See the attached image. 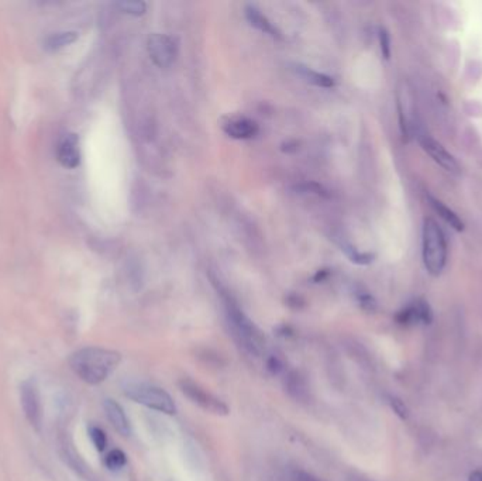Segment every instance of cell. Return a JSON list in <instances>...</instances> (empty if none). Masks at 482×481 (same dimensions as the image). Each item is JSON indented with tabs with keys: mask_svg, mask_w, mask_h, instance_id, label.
<instances>
[{
	"mask_svg": "<svg viewBox=\"0 0 482 481\" xmlns=\"http://www.w3.org/2000/svg\"><path fill=\"white\" fill-rule=\"evenodd\" d=\"M431 320H433V312H431L429 303L423 299H418L396 315V322L403 326L415 325L419 322L429 325Z\"/></svg>",
	"mask_w": 482,
	"mask_h": 481,
	"instance_id": "9c48e42d",
	"label": "cell"
},
{
	"mask_svg": "<svg viewBox=\"0 0 482 481\" xmlns=\"http://www.w3.org/2000/svg\"><path fill=\"white\" fill-rule=\"evenodd\" d=\"M20 399H21V407L24 411L25 418L34 426L40 427L41 419H43V412H41V401H40V392L37 388V384L33 379H27L24 382L20 387Z\"/></svg>",
	"mask_w": 482,
	"mask_h": 481,
	"instance_id": "ba28073f",
	"label": "cell"
},
{
	"mask_svg": "<svg viewBox=\"0 0 482 481\" xmlns=\"http://www.w3.org/2000/svg\"><path fill=\"white\" fill-rule=\"evenodd\" d=\"M291 481H320L319 478L313 477L312 474L302 471V470H295L291 476Z\"/></svg>",
	"mask_w": 482,
	"mask_h": 481,
	"instance_id": "cb8c5ba5",
	"label": "cell"
},
{
	"mask_svg": "<svg viewBox=\"0 0 482 481\" xmlns=\"http://www.w3.org/2000/svg\"><path fill=\"white\" fill-rule=\"evenodd\" d=\"M379 44H381V51H383L384 58L389 60V57H391V38H389V34L385 29L379 30Z\"/></svg>",
	"mask_w": 482,
	"mask_h": 481,
	"instance_id": "7402d4cb",
	"label": "cell"
},
{
	"mask_svg": "<svg viewBox=\"0 0 482 481\" xmlns=\"http://www.w3.org/2000/svg\"><path fill=\"white\" fill-rule=\"evenodd\" d=\"M468 481H482V471L481 470H475L470 474V480Z\"/></svg>",
	"mask_w": 482,
	"mask_h": 481,
	"instance_id": "484cf974",
	"label": "cell"
},
{
	"mask_svg": "<svg viewBox=\"0 0 482 481\" xmlns=\"http://www.w3.org/2000/svg\"><path fill=\"white\" fill-rule=\"evenodd\" d=\"M76 38H78V34L73 32H64V33H57V34H51L47 40H45V47L48 49H60L65 45L72 44Z\"/></svg>",
	"mask_w": 482,
	"mask_h": 481,
	"instance_id": "e0dca14e",
	"label": "cell"
},
{
	"mask_svg": "<svg viewBox=\"0 0 482 481\" xmlns=\"http://www.w3.org/2000/svg\"><path fill=\"white\" fill-rule=\"evenodd\" d=\"M391 407H392V410L395 411V414H396L400 419H408V417H409V410H408V407H406L403 401H400V399L396 398V397H392V398H391Z\"/></svg>",
	"mask_w": 482,
	"mask_h": 481,
	"instance_id": "603a6c76",
	"label": "cell"
},
{
	"mask_svg": "<svg viewBox=\"0 0 482 481\" xmlns=\"http://www.w3.org/2000/svg\"><path fill=\"white\" fill-rule=\"evenodd\" d=\"M117 8L132 16H143L147 12V5L144 2H120Z\"/></svg>",
	"mask_w": 482,
	"mask_h": 481,
	"instance_id": "ffe728a7",
	"label": "cell"
},
{
	"mask_svg": "<svg viewBox=\"0 0 482 481\" xmlns=\"http://www.w3.org/2000/svg\"><path fill=\"white\" fill-rule=\"evenodd\" d=\"M416 137L422 145V148L426 151V153L433 159L443 169H446L447 172L451 174H459L460 172V167L459 163L455 161V159L448 153V151L430 134H427L423 130H419L416 133Z\"/></svg>",
	"mask_w": 482,
	"mask_h": 481,
	"instance_id": "52a82bcc",
	"label": "cell"
},
{
	"mask_svg": "<svg viewBox=\"0 0 482 481\" xmlns=\"http://www.w3.org/2000/svg\"><path fill=\"white\" fill-rule=\"evenodd\" d=\"M245 17L248 20V23L251 24L252 27H256L257 30L265 33V34H269L272 37H278V32L276 29L272 26L271 21L257 9V8H254V6H247L245 8Z\"/></svg>",
	"mask_w": 482,
	"mask_h": 481,
	"instance_id": "5bb4252c",
	"label": "cell"
},
{
	"mask_svg": "<svg viewBox=\"0 0 482 481\" xmlns=\"http://www.w3.org/2000/svg\"><path fill=\"white\" fill-rule=\"evenodd\" d=\"M429 202H430L431 208H433V209L439 213V216L443 218V220H444L446 223H448V224L453 227V229L459 231V232H461V231L464 229L463 220H461L459 216H457L451 209H448V208L443 204V202H440L439 199H436V198H433V196H429Z\"/></svg>",
	"mask_w": 482,
	"mask_h": 481,
	"instance_id": "9a60e30c",
	"label": "cell"
},
{
	"mask_svg": "<svg viewBox=\"0 0 482 481\" xmlns=\"http://www.w3.org/2000/svg\"><path fill=\"white\" fill-rule=\"evenodd\" d=\"M223 130L232 139L248 140L258 133V126L248 117H233L223 124Z\"/></svg>",
	"mask_w": 482,
	"mask_h": 481,
	"instance_id": "8fae6325",
	"label": "cell"
},
{
	"mask_svg": "<svg viewBox=\"0 0 482 481\" xmlns=\"http://www.w3.org/2000/svg\"><path fill=\"white\" fill-rule=\"evenodd\" d=\"M180 388L186 398H189L203 411L213 415H219V417H226L228 415V412H230L228 411L227 405L220 398H217L216 395H213L210 391L203 388L202 386L191 382V379H182L180 383Z\"/></svg>",
	"mask_w": 482,
	"mask_h": 481,
	"instance_id": "5b68a950",
	"label": "cell"
},
{
	"mask_svg": "<svg viewBox=\"0 0 482 481\" xmlns=\"http://www.w3.org/2000/svg\"><path fill=\"white\" fill-rule=\"evenodd\" d=\"M267 367H268V370H269L272 374H278L279 371L282 370V364H281V362H279L276 357H271V359L268 360V363H267Z\"/></svg>",
	"mask_w": 482,
	"mask_h": 481,
	"instance_id": "d4e9b609",
	"label": "cell"
},
{
	"mask_svg": "<svg viewBox=\"0 0 482 481\" xmlns=\"http://www.w3.org/2000/svg\"><path fill=\"white\" fill-rule=\"evenodd\" d=\"M285 388L288 394L296 401H308L309 387L304 382V378L298 373H291L285 379Z\"/></svg>",
	"mask_w": 482,
	"mask_h": 481,
	"instance_id": "4fadbf2b",
	"label": "cell"
},
{
	"mask_svg": "<svg viewBox=\"0 0 482 481\" xmlns=\"http://www.w3.org/2000/svg\"><path fill=\"white\" fill-rule=\"evenodd\" d=\"M346 250H347V255L351 259V261L357 263V264H368L374 260V255H370V253H359L351 247L346 248Z\"/></svg>",
	"mask_w": 482,
	"mask_h": 481,
	"instance_id": "44dd1931",
	"label": "cell"
},
{
	"mask_svg": "<svg viewBox=\"0 0 482 481\" xmlns=\"http://www.w3.org/2000/svg\"><path fill=\"white\" fill-rule=\"evenodd\" d=\"M89 436L92 439V443L95 445V447L99 451H104L106 449L108 438H106L104 430H101L99 426H91L89 427Z\"/></svg>",
	"mask_w": 482,
	"mask_h": 481,
	"instance_id": "d6986e66",
	"label": "cell"
},
{
	"mask_svg": "<svg viewBox=\"0 0 482 481\" xmlns=\"http://www.w3.org/2000/svg\"><path fill=\"white\" fill-rule=\"evenodd\" d=\"M298 72L308 82H311L316 86H320V88H333L335 86V80L332 77H328V75H326V73L312 71L306 67H298Z\"/></svg>",
	"mask_w": 482,
	"mask_h": 481,
	"instance_id": "2e32d148",
	"label": "cell"
},
{
	"mask_svg": "<svg viewBox=\"0 0 482 481\" xmlns=\"http://www.w3.org/2000/svg\"><path fill=\"white\" fill-rule=\"evenodd\" d=\"M57 157L62 167L76 168L81 163V151H80V139L76 134L65 136L57 148Z\"/></svg>",
	"mask_w": 482,
	"mask_h": 481,
	"instance_id": "30bf717a",
	"label": "cell"
},
{
	"mask_svg": "<svg viewBox=\"0 0 482 481\" xmlns=\"http://www.w3.org/2000/svg\"><path fill=\"white\" fill-rule=\"evenodd\" d=\"M104 407H105L106 417L112 423V426L115 427V430H117L121 436H130L132 426L120 405L113 399H106Z\"/></svg>",
	"mask_w": 482,
	"mask_h": 481,
	"instance_id": "7c38bea8",
	"label": "cell"
},
{
	"mask_svg": "<svg viewBox=\"0 0 482 481\" xmlns=\"http://www.w3.org/2000/svg\"><path fill=\"white\" fill-rule=\"evenodd\" d=\"M105 463H106L108 469H110V470H120L125 465V454L121 450L115 449V450L109 451V454L106 456V459H105Z\"/></svg>",
	"mask_w": 482,
	"mask_h": 481,
	"instance_id": "ac0fdd59",
	"label": "cell"
},
{
	"mask_svg": "<svg viewBox=\"0 0 482 481\" xmlns=\"http://www.w3.org/2000/svg\"><path fill=\"white\" fill-rule=\"evenodd\" d=\"M147 49L152 62L160 68H169L176 58V44L165 34L149 36Z\"/></svg>",
	"mask_w": 482,
	"mask_h": 481,
	"instance_id": "8992f818",
	"label": "cell"
},
{
	"mask_svg": "<svg viewBox=\"0 0 482 481\" xmlns=\"http://www.w3.org/2000/svg\"><path fill=\"white\" fill-rule=\"evenodd\" d=\"M120 353L115 350L85 347L72 354L69 359V366L82 382L91 386H96L105 382L120 364Z\"/></svg>",
	"mask_w": 482,
	"mask_h": 481,
	"instance_id": "6da1fadb",
	"label": "cell"
},
{
	"mask_svg": "<svg viewBox=\"0 0 482 481\" xmlns=\"http://www.w3.org/2000/svg\"><path fill=\"white\" fill-rule=\"evenodd\" d=\"M123 392L127 398L132 401L144 405V407L154 410L167 415H172L176 412V405L171 395L156 386L143 384V383H130L123 387Z\"/></svg>",
	"mask_w": 482,
	"mask_h": 481,
	"instance_id": "3957f363",
	"label": "cell"
},
{
	"mask_svg": "<svg viewBox=\"0 0 482 481\" xmlns=\"http://www.w3.org/2000/svg\"><path fill=\"white\" fill-rule=\"evenodd\" d=\"M423 263L431 275H440L447 263L446 236L437 222L430 218L423 224Z\"/></svg>",
	"mask_w": 482,
	"mask_h": 481,
	"instance_id": "7a4b0ae2",
	"label": "cell"
},
{
	"mask_svg": "<svg viewBox=\"0 0 482 481\" xmlns=\"http://www.w3.org/2000/svg\"><path fill=\"white\" fill-rule=\"evenodd\" d=\"M228 315L233 325L237 339L243 344V347L254 354V356H260L264 349V338L261 332L239 308L230 307L228 308Z\"/></svg>",
	"mask_w": 482,
	"mask_h": 481,
	"instance_id": "277c9868",
	"label": "cell"
}]
</instances>
